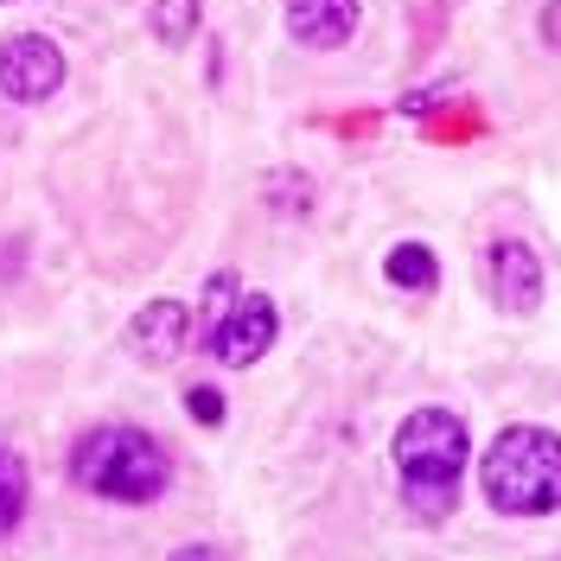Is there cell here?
I'll return each instance as SVG.
<instances>
[{"mask_svg":"<svg viewBox=\"0 0 561 561\" xmlns=\"http://www.w3.org/2000/svg\"><path fill=\"white\" fill-rule=\"evenodd\" d=\"M466 421L447 409H415L396 434V466H402V491L421 517H447L459 497V472H466Z\"/></svg>","mask_w":561,"mask_h":561,"instance_id":"cell-1","label":"cell"},{"mask_svg":"<svg viewBox=\"0 0 561 561\" xmlns=\"http://www.w3.org/2000/svg\"><path fill=\"white\" fill-rule=\"evenodd\" d=\"M485 504L504 517L561 511V440L549 427H504L485 454Z\"/></svg>","mask_w":561,"mask_h":561,"instance_id":"cell-2","label":"cell"},{"mask_svg":"<svg viewBox=\"0 0 561 561\" xmlns=\"http://www.w3.org/2000/svg\"><path fill=\"white\" fill-rule=\"evenodd\" d=\"M70 479L96 497H115V504H153L167 491V454L140 427H96L77 440Z\"/></svg>","mask_w":561,"mask_h":561,"instance_id":"cell-3","label":"cell"},{"mask_svg":"<svg viewBox=\"0 0 561 561\" xmlns=\"http://www.w3.org/2000/svg\"><path fill=\"white\" fill-rule=\"evenodd\" d=\"M65 83V51L45 33H20L0 45V96L13 103H45Z\"/></svg>","mask_w":561,"mask_h":561,"instance_id":"cell-4","label":"cell"},{"mask_svg":"<svg viewBox=\"0 0 561 561\" xmlns=\"http://www.w3.org/2000/svg\"><path fill=\"white\" fill-rule=\"evenodd\" d=\"M275 300H262V294H249V300H237L230 307V319L217 325L205 339V351L217 357V364H255L262 351L275 345Z\"/></svg>","mask_w":561,"mask_h":561,"instance_id":"cell-5","label":"cell"},{"mask_svg":"<svg viewBox=\"0 0 561 561\" xmlns=\"http://www.w3.org/2000/svg\"><path fill=\"white\" fill-rule=\"evenodd\" d=\"M491 300L504 313H536L542 307V262L524 243H497L491 249Z\"/></svg>","mask_w":561,"mask_h":561,"instance_id":"cell-6","label":"cell"},{"mask_svg":"<svg viewBox=\"0 0 561 561\" xmlns=\"http://www.w3.org/2000/svg\"><path fill=\"white\" fill-rule=\"evenodd\" d=\"M287 33L313 51H339L357 33V0H287Z\"/></svg>","mask_w":561,"mask_h":561,"instance_id":"cell-7","label":"cell"},{"mask_svg":"<svg viewBox=\"0 0 561 561\" xmlns=\"http://www.w3.org/2000/svg\"><path fill=\"white\" fill-rule=\"evenodd\" d=\"M185 339H192V313L179 300H153V307H140L135 332H128V351L147 357V364H173L185 351Z\"/></svg>","mask_w":561,"mask_h":561,"instance_id":"cell-8","label":"cell"},{"mask_svg":"<svg viewBox=\"0 0 561 561\" xmlns=\"http://www.w3.org/2000/svg\"><path fill=\"white\" fill-rule=\"evenodd\" d=\"M389 280H396V287H421V294H427V287H434V280H440V262H434V249L427 243H402V249H389Z\"/></svg>","mask_w":561,"mask_h":561,"instance_id":"cell-9","label":"cell"},{"mask_svg":"<svg viewBox=\"0 0 561 561\" xmlns=\"http://www.w3.org/2000/svg\"><path fill=\"white\" fill-rule=\"evenodd\" d=\"M198 33V0H153V38L160 45H185Z\"/></svg>","mask_w":561,"mask_h":561,"instance_id":"cell-10","label":"cell"},{"mask_svg":"<svg viewBox=\"0 0 561 561\" xmlns=\"http://www.w3.org/2000/svg\"><path fill=\"white\" fill-rule=\"evenodd\" d=\"M20 511H26V466L20 454H0V536L20 524Z\"/></svg>","mask_w":561,"mask_h":561,"instance_id":"cell-11","label":"cell"},{"mask_svg":"<svg viewBox=\"0 0 561 561\" xmlns=\"http://www.w3.org/2000/svg\"><path fill=\"white\" fill-rule=\"evenodd\" d=\"M237 300H243V294H237V275H210L205 280V339L224 325V319H230V307H237Z\"/></svg>","mask_w":561,"mask_h":561,"instance_id":"cell-12","label":"cell"},{"mask_svg":"<svg viewBox=\"0 0 561 561\" xmlns=\"http://www.w3.org/2000/svg\"><path fill=\"white\" fill-rule=\"evenodd\" d=\"M185 409H192V415L198 421H224V396H217V389H185Z\"/></svg>","mask_w":561,"mask_h":561,"instance_id":"cell-13","label":"cell"},{"mask_svg":"<svg viewBox=\"0 0 561 561\" xmlns=\"http://www.w3.org/2000/svg\"><path fill=\"white\" fill-rule=\"evenodd\" d=\"M542 38L561 51V0H549V7H542Z\"/></svg>","mask_w":561,"mask_h":561,"instance_id":"cell-14","label":"cell"}]
</instances>
